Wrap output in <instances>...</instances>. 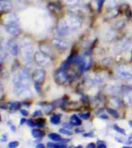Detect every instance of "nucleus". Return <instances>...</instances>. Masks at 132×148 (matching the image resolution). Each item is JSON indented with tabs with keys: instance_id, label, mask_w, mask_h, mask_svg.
<instances>
[{
	"instance_id": "1",
	"label": "nucleus",
	"mask_w": 132,
	"mask_h": 148,
	"mask_svg": "<svg viewBox=\"0 0 132 148\" xmlns=\"http://www.w3.org/2000/svg\"><path fill=\"white\" fill-rule=\"evenodd\" d=\"M29 73L26 69L20 70L14 76L12 83L14 85L15 93L19 97L23 99L31 95L32 92L29 90Z\"/></svg>"
},
{
	"instance_id": "2",
	"label": "nucleus",
	"mask_w": 132,
	"mask_h": 148,
	"mask_svg": "<svg viewBox=\"0 0 132 148\" xmlns=\"http://www.w3.org/2000/svg\"><path fill=\"white\" fill-rule=\"evenodd\" d=\"M81 26V22L75 18H70L68 20H64L61 22L60 29H59L58 34L60 36H66L70 34L71 32H75Z\"/></svg>"
},
{
	"instance_id": "3",
	"label": "nucleus",
	"mask_w": 132,
	"mask_h": 148,
	"mask_svg": "<svg viewBox=\"0 0 132 148\" xmlns=\"http://www.w3.org/2000/svg\"><path fill=\"white\" fill-rule=\"evenodd\" d=\"M35 60L42 67H46L50 63V59L47 54L42 53V52H37L35 54Z\"/></svg>"
},
{
	"instance_id": "4",
	"label": "nucleus",
	"mask_w": 132,
	"mask_h": 148,
	"mask_svg": "<svg viewBox=\"0 0 132 148\" xmlns=\"http://www.w3.org/2000/svg\"><path fill=\"white\" fill-rule=\"evenodd\" d=\"M117 74L120 77L125 79V80H131L132 79V68L131 67H127V66H122L118 67L117 69Z\"/></svg>"
},
{
	"instance_id": "5",
	"label": "nucleus",
	"mask_w": 132,
	"mask_h": 148,
	"mask_svg": "<svg viewBox=\"0 0 132 148\" xmlns=\"http://www.w3.org/2000/svg\"><path fill=\"white\" fill-rule=\"evenodd\" d=\"M22 56L26 61H29L32 54V47L29 43H25L22 46Z\"/></svg>"
},
{
	"instance_id": "6",
	"label": "nucleus",
	"mask_w": 132,
	"mask_h": 148,
	"mask_svg": "<svg viewBox=\"0 0 132 148\" xmlns=\"http://www.w3.org/2000/svg\"><path fill=\"white\" fill-rule=\"evenodd\" d=\"M45 79V72L42 69H38L33 72L32 75V80L36 82V83H42Z\"/></svg>"
},
{
	"instance_id": "7",
	"label": "nucleus",
	"mask_w": 132,
	"mask_h": 148,
	"mask_svg": "<svg viewBox=\"0 0 132 148\" xmlns=\"http://www.w3.org/2000/svg\"><path fill=\"white\" fill-rule=\"evenodd\" d=\"M69 79V75H67V73H66V70H62L60 69V70L57 71L55 76V80L58 83H65L66 81H67Z\"/></svg>"
},
{
	"instance_id": "8",
	"label": "nucleus",
	"mask_w": 132,
	"mask_h": 148,
	"mask_svg": "<svg viewBox=\"0 0 132 148\" xmlns=\"http://www.w3.org/2000/svg\"><path fill=\"white\" fill-rule=\"evenodd\" d=\"M53 43L54 46L56 49H60V50H66V49H67L69 48V46H70L68 43L58 39H54L53 41Z\"/></svg>"
},
{
	"instance_id": "9",
	"label": "nucleus",
	"mask_w": 132,
	"mask_h": 148,
	"mask_svg": "<svg viewBox=\"0 0 132 148\" xmlns=\"http://www.w3.org/2000/svg\"><path fill=\"white\" fill-rule=\"evenodd\" d=\"M5 30L7 32H9L10 35L16 36L20 34V29L18 28V25L16 24H9L5 25Z\"/></svg>"
},
{
	"instance_id": "10",
	"label": "nucleus",
	"mask_w": 132,
	"mask_h": 148,
	"mask_svg": "<svg viewBox=\"0 0 132 148\" xmlns=\"http://www.w3.org/2000/svg\"><path fill=\"white\" fill-rule=\"evenodd\" d=\"M7 47L10 53L13 55V56H17L18 53H19V47H18V44L14 41V40H9L7 43Z\"/></svg>"
},
{
	"instance_id": "11",
	"label": "nucleus",
	"mask_w": 132,
	"mask_h": 148,
	"mask_svg": "<svg viewBox=\"0 0 132 148\" xmlns=\"http://www.w3.org/2000/svg\"><path fill=\"white\" fill-rule=\"evenodd\" d=\"M0 7L2 12H9L12 9V5L9 1H4V0H1V3H0Z\"/></svg>"
},
{
	"instance_id": "12",
	"label": "nucleus",
	"mask_w": 132,
	"mask_h": 148,
	"mask_svg": "<svg viewBox=\"0 0 132 148\" xmlns=\"http://www.w3.org/2000/svg\"><path fill=\"white\" fill-rule=\"evenodd\" d=\"M70 124L73 125V126H81V120H80L76 115H73L72 117H70Z\"/></svg>"
},
{
	"instance_id": "13",
	"label": "nucleus",
	"mask_w": 132,
	"mask_h": 148,
	"mask_svg": "<svg viewBox=\"0 0 132 148\" xmlns=\"http://www.w3.org/2000/svg\"><path fill=\"white\" fill-rule=\"evenodd\" d=\"M32 135L35 138H41L44 135V132L39 129H33L32 130Z\"/></svg>"
},
{
	"instance_id": "14",
	"label": "nucleus",
	"mask_w": 132,
	"mask_h": 148,
	"mask_svg": "<svg viewBox=\"0 0 132 148\" xmlns=\"http://www.w3.org/2000/svg\"><path fill=\"white\" fill-rule=\"evenodd\" d=\"M50 122L54 125H57L60 123V116L59 114H54L50 117Z\"/></svg>"
},
{
	"instance_id": "15",
	"label": "nucleus",
	"mask_w": 132,
	"mask_h": 148,
	"mask_svg": "<svg viewBox=\"0 0 132 148\" xmlns=\"http://www.w3.org/2000/svg\"><path fill=\"white\" fill-rule=\"evenodd\" d=\"M48 137L49 139H51L52 141H56V142H58V141H62V137L60 135H59L58 134H56V133H51L48 135Z\"/></svg>"
},
{
	"instance_id": "16",
	"label": "nucleus",
	"mask_w": 132,
	"mask_h": 148,
	"mask_svg": "<svg viewBox=\"0 0 132 148\" xmlns=\"http://www.w3.org/2000/svg\"><path fill=\"white\" fill-rule=\"evenodd\" d=\"M107 111H108V114H110L112 117H114V118H118L119 117V114L117 113V110L112 109V108H108L107 109Z\"/></svg>"
},
{
	"instance_id": "17",
	"label": "nucleus",
	"mask_w": 132,
	"mask_h": 148,
	"mask_svg": "<svg viewBox=\"0 0 132 148\" xmlns=\"http://www.w3.org/2000/svg\"><path fill=\"white\" fill-rule=\"evenodd\" d=\"M9 106L10 109H13V110H16V109H18L20 107V103L19 102H11L9 103Z\"/></svg>"
},
{
	"instance_id": "18",
	"label": "nucleus",
	"mask_w": 132,
	"mask_h": 148,
	"mask_svg": "<svg viewBox=\"0 0 132 148\" xmlns=\"http://www.w3.org/2000/svg\"><path fill=\"white\" fill-rule=\"evenodd\" d=\"M111 103H112V104L114 106L117 107H120V104H121V103H120V100L118 99V98H112L111 100H110Z\"/></svg>"
},
{
	"instance_id": "19",
	"label": "nucleus",
	"mask_w": 132,
	"mask_h": 148,
	"mask_svg": "<svg viewBox=\"0 0 132 148\" xmlns=\"http://www.w3.org/2000/svg\"><path fill=\"white\" fill-rule=\"evenodd\" d=\"M60 133L62 134H66V135H69V136H71L72 134H73V133L71 132V131H70L68 130V129H66V128H61L60 129Z\"/></svg>"
},
{
	"instance_id": "20",
	"label": "nucleus",
	"mask_w": 132,
	"mask_h": 148,
	"mask_svg": "<svg viewBox=\"0 0 132 148\" xmlns=\"http://www.w3.org/2000/svg\"><path fill=\"white\" fill-rule=\"evenodd\" d=\"M114 129L115 130L117 131V132H118V133H120V134H124V135H125V134H126L125 130H124V129H122V128H120V126H117V124H115V125H114Z\"/></svg>"
},
{
	"instance_id": "21",
	"label": "nucleus",
	"mask_w": 132,
	"mask_h": 148,
	"mask_svg": "<svg viewBox=\"0 0 132 148\" xmlns=\"http://www.w3.org/2000/svg\"><path fill=\"white\" fill-rule=\"evenodd\" d=\"M19 146V142L18 141H12L9 143V148H16Z\"/></svg>"
},
{
	"instance_id": "22",
	"label": "nucleus",
	"mask_w": 132,
	"mask_h": 148,
	"mask_svg": "<svg viewBox=\"0 0 132 148\" xmlns=\"http://www.w3.org/2000/svg\"><path fill=\"white\" fill-rule=\"evenodd\" d=\"M80 117H82L83 119L87 120L91 117V114L90 113H86V114H80Z\"/></svg>"
},
{
	"instance_id": "23",
	"label": "nucleus",
	"mask_w": 132,
	"mask_h": 148,
	"mask_svg": "<svg viewBox=\"0 0 132 148\" xmlns=\"http://www.w3.org/2000/svg\"><path fill=\"white\" fill-rule=\"evenodd\" d=\"M26 124L28 126H31V127H33V126H37V124H35L34 121H33V120L31 119H29V120H26Z\"/></svg>"
},
{
	"instance_id": "24",
	"label": "nucleus",
	"mask_w": 132,
	"mask_h": 148,
	"mask_svg": "<svg viewBox=\"0 0 132 148\" xmlns=\"http://www.w3.org/2000/svg\"><path fill=\"white\" fill-rule=\"evenodd\" d=\"M105 2V0H98L97 1V8H98V10L100 11L101 9V8H102L103 5H104V3Z\"/></svg>"
},
{
	"instance_id": "25",
	"label": "nucleus",
	"mask_w": 132,
	"mask_h": 148,
	"mask_svg": "<svg viewBox=\"0 0 132 148\" xmlns=\"http://www.w3.org/2000/svg\"><path fill=\"white\" fill-rule=\"evenodd\" d=\"M53 148H66V144H62V143H56L54 144Z\"/></svg>"
},
{
	"instance_id": "26",
	"label": "nucleus",
	"mask_w": 132,
	"mask_h": 148,
	"mask_svg": "<svg viewBox=\"0 0 132 148\" xmlns=\"http://www.w3.org/2000/svg\"><path fill=\"white\" fill-rule=\"evenodd\" d=\"M43 123H44V120H39L37 121V126H38V127H43V126H44Z\"/></svg>"
},
{
	"instance_id": "27",
	"label": "nucleus",
	"mask_w": 132,
	"mask_h": 148,
	"mask_svg": "<svg viewBox=\"0 0 132 148\" xmlns=\"http://www.w3.org/2000/svg\"><path fill=\"white\" fill-rule=\"evenodd\" d=\"M20 112H21V114H22V116H24V117H27V116L29 115V112L27 111L26 109H21Z\"/></svg>"
},
{
	"instance_id": "28",
	"label": "nucleus",
	"mask_w": 132,
	"mask_h": 148,
	"mask_svg": "<svg viewBox=\"0 0 132 148\" xmlns=\"http://www.w3.org/2000/svg\"><path fill=\"white\" fill-rule=\"evenodd\" d=\"M42 115V112L40 110H36L34 112V114H33V117H38V116H40Z\"/></svg>"
},
{
	"instance_id": "29",
	"label": "nucleus",
	"mask_w": 132,
	"mask_h": 148,
	"mask_svg": "<svg viewBox=\"0 0 132 148\" xmlns=\"http://www.w3.org/2000/svg\"><path fill=\"white\" fill-rule=\"evenodd\" d=\"M35 89H36V90L37 91V93L40 92L41 88H40V87H39V83H36V84H35Z\"/></svg>"
},
{
	"instance_id": "30",
	"label": "nucleus",
	"mask_w": 132,
	"mask_h": 148,
	"mask_svg": "<svg viewBox=\"0 0 132 148\" xmlns=\"http://www.w3.org/2000/svg\"><path fill=\"white\" fill-rule=\"evenodd\" d=\"M63 126H64V127H66V129H68V130H70V129L72 127V124H66V123H64V124H63Z\"/></svg>"
},
{
	"instance_id": "31",
	"label": "nucleus",
	"mask_w": 132,
	"mask_h": 148,
	"mask_svg": "<svg viewBox=\"0 0 132 148\" xmlns=\"http://www.w3.org/2000/svg\"><path fill=\"white\" fill-rule=\"evenodd\" d=\"M93 133L92 132H91V133H87V134H83V137H93Z\"/></svg>"
},
{
	"instance_id": "32",
	"label": "nucleus",
	"mask_w": 132,
	"mask_h": 148,
	"mask_svg": "<svg viewBox=\"0 0 132 148\" xmlns=\"http://www.w3.org/2000/svg\"><path fill=\"white\" fill-rule=\"evenodd\" d=\"M87 148H96V146L94 143H89L87 145Z\"/></svg>"
},
{
	"instance_id": "33",
	"label": "nucleus",
	"mask_w": 132,
	"mask_h": 148,
	"mask_svg": "<svg viewBox=\"0 0 132 148\" xmlns=\"http://www.w3.org/2000/svg\"><path fill=\"white\" fill-rule=\"evenodd\" d=\"M47 148H53L54 143H47Z\"/></svg>"
},
{
	"instance_id": "34",
	"label": "nucleus",
	"mask_w": 132,
	"mask_h": 148,
	"mask_svg": "<svg viewBox=\"0 0 132 148\" xmlns=\"http://www.w3.org/2000/svg\"><path fill=\"white\" fill-rule=\"evenodd\" d=\"M36 148H45V146L43 143H39V144H37Z\"/></svg>"
},
{
	"instance_id": "35",
	"label": "nucleus",
	"mask_w": 132,
	"mask_h": 148,
	"mask_svg": "<svg viewBox=\"0 0 132 148\" xmlns=\"http://www.w3.org/2000/svg\"><path fill=\"white\" fill-rule=\"evenodd\" d=\"M97 148H107V147H106V145L104 143H100V144L98 145Z\"/></svg>"
},
{
	"instance_id": "36",
	"label": "nucleus",
	"mask_w": 132,
	"mask_h": 148,
	"mask_svg": "<svg viewBox=\"0 0 132 148\" xmlns=\"http://www.w3.org/2000/svg\"><path fill=\"white\" fill-rule=\"evenodd\" d=\"M100 118H102V119H108V117L105 114H102V115H100Z\"/></svg>"
},
{
	"instance_id": "37",
	"label": "nucleus",
	"mask_w": 132,
	"mask_h": 148,
	"mask_svg": "<svg viewBox=\"0 0 132 148\" xmlns=\"http://www.w3.org/2000/svg\"><path fill=\"white\" fill-rule=\"evenodd\" d=\"M25 122H26V120L25 119V118H22V119L20 120V124H21V125H22V124H24Z\"/></svg>"
},
{
	"instance_id": "38",
	"label": "nucleus",
	"mask_w": 132,
	"mask_h": 148,
	"mask_svg": "<svg viewBox=\"0 0 132 148\" xmlns=\"http://www.w3.org/2000/svg\"><path fill=\"white\" fill-rule=\"evenodd\" d=\"M11 129H12V131H13V132H15V131H16V126H15L14 125L11 126Z\"/></svg>"
},
{
	"instance_id": "39",
	"label": "nucleus",
	"mask_w": 132,
	"mask_h": 148,
	"mask_svg": "<svg viewBox=\"0 0 132 148\" xmlns=\"http://www.w3.org/2000/svg\"><path fill=\"white\" fill-rule=\"evenodd\" d=\"M74 148H83V147H82L81 145H79V146H77V147H74Z\"/></svg>"
},
{
	"instance_id": "40",
	"label": "nucleus",
	"mask_w": 132,
	"mask_h": 148,
	"mask_svg": "<svg viewBox=\"0 0 132 148\" xmlns=\"http://www.w3.org/2000/svg\"><path fill=\"white\" fill-rule=\"evenodd\" d=\"M129 125L131 126H132V121H131H131H129Z\"/></svg>"
},
{
	"instance_id": "41",
	"label": "nucleus",
	"mask_w": 132,
	"mask_h": 148,
	"mask_svg": "<svg viewBox=\"0 0 132 148\" xmlns=\"http://www.w3.org/2000/svg\"><path fill=\"white\" fill-rule=\"evenodd\" d=\"M123 148H131V147H124Z\"/></svg>"
},
{
	"instance_id": "42",
	"label": "nucleus",
	"mask_w": 132,
	"mask_h": 148,
	"mask_svg": "<svg viewBox=\"0 0 132 148\" xmlns=\"http://www.w3.org/2000/svg\"><path fill=\"white\" fill-rule=\"evenodd\" d=\"M4 1H9V0H4Z\"/></svg>"
},
{
	"instance_id": "43",
	"label": "nucleus",
	"mask_w": 132,
	"mask_h": 148,
	"mask_svg": "<svg viewBox=\"0 0 132 148\" xmlns=\"http://www.w3.org/2000/svg\"><path fill=\"white\" fill-rule=\"evenodd\" d=\"M131 58H132V56H131Z\"/></svg>"
},
{
	"instance_id": "44",
	"label": "nucleus",
	"mask_w": 132,
	"mask_h": 148,
	"mask_svg": "<svg viewBox=\"0 0 132 148\" xmlns=\"http://www.w3.org/2000/svg\"><path fill=\"white\" fill-rule=\"evenodd\" d=\"M131 148H132V147H131Z\"/></svg>"
}]
</instances>
